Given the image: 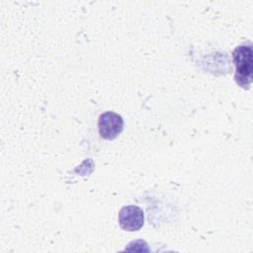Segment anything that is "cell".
Here are the masks:
<instances>
[{
  "instance_id": "3",
  "label": "cell",
  "mask_w": 253,
  "mask_h": 253,
  "mask_svg": "<svg viewBox=\"0 0 253 253\" xmlns=\"http://www.w3.org/2000/svg\"><path fill=\"white\" fill-rule=\"evenodd\" d=\"M118 217L121 227L126 231H137L144 223L143 211L133 205L122 208Z\"/></svg>"
},
{
  "instance_id": "1",
  "label": "cell",
  "mask_w": 253,
  "mask_h": 253,
  "mask_svg": "<svg viewBox=\"0 0 253 253\" xmlns=\"http://www.w3.org/2000/svg\"><path fill=\"white\" fill-rule=\"evenodd\" d=\"M232 59L235 65V81L242 88H248L252 81L253 52L251 45L241 44L232 52Z\"/></svg>"
},
{
  "instance_id": "2",
  "label": "cell",
  "mask_w": 253,
  "mask_h": 253,
  "mask_svg": "<svg viewBox=\"0 0 253 253\" xmlns=\"http://www.w3.org/2000/svg\"><path fill=\"white\" fill-rule=\"evenodd\" d=\"M98 128L101 137L108 140L115 139L124 129V120L117 113H103L98 120Z\"/></svg>"
}]
</instances>
